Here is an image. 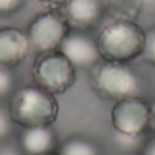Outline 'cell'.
<instances>
[{"instance_id":"obj_7","label":"cell","mask_w":155,"mask_h":155,"mask_svg":"<svg viewBox=\"0 0 155 155\" xmlns=\"http://www.w3.org/2000/svg\"><path fill=\"white\" fill-rule=\"evenodd\" d=\"M60 51L70 59L76 68H93L102 60L98 49L97 38L91 37L87 31L74 30L68 33L63 41Z\"/></svg>"},{"instance_id":"obj_23","label":"cell","mask_w":155,"mask_h":155,"mask_svg":"<svg viewBox=\"0 0 155 155\" xmlns=\"http://www.w3.org/2000/svg\"><path fill=\"white\" fill-rule=\"evenodd\" d=\"M46 155H59V153H52V154H46Z\"/></svg>"},{"instance_id":"obj_10","label":"cell","mask_w":155,"mask_h":155,"mask_svg":"<svg viewBox=\"0 0 155 155\" xmlns=\"http://www.w3.org/2000/svg\"><path fill=\"white\" fill-rule=\"evenodd\" d=\"M18 146L25 155H46L57 153L59 137L53 125H38L22 128Z\"/></svg>"},{"instance_id":"obj_16","label":"cell","mask_w":155,"mask_h":155,"mask_svg":"<svg viewBox=\"0 0 155 155\" xmlns=\"http://www.w3.org/2000/svg\"><path fill=\"white\" fill-rule=\"evenodd\" d=\"M142 57L144 61L155 67V25L146 30V44Z\"/></svg>"},{"instance_id":"obj_12","label":"cell","mask_w":155,"mask_h":155,"mask_svg":"<svg viewBox=\"0 0 155 155\" xmlns=\"http://www.w3.org/2000/svg\"><path fill=\"white\" fill-rule=\"evenodd\" d=\"M102 3L116 18L135 19L142 12V0H102Z\"/></svg>"},{"instance_id":"obj_3","label":"cell","mask_w":155,"mask_h":155,"mask_svg":"<svg viewBox=\"0 0 155 155\" xmlns=\"http://www.w3.org/2000/svg\"><path fill=\"white\" fill-rule=\"evenodd\" d=\"M91 86L99 97L120 101L129 97H143V78L129 63L101 60L91 68Z\"/></svg>"},{"instance_id":"obj_6","label":"cell","mask_w":155,"mask_h":155,"mask_svg":"<svg viewBox=\"0 0 155 155\" xmlns=\"http://www.w3.org/2000/svg\"><path fill=\"white\" fill-rule=\"evenodd\" d=\"M110 120L114 132L143 136L151 131V104L143 97H129L116 101Z\"/></svg>"},{"instance_id":"obj_14","label":"cell","mask_w":155,"mask_h":155,"mask_svg":"<svg viewBox=\"0 0 155 155\" xmlns=\"http://www.w3.org/2000/svg\"><path fill=\"white\" fill-rule=\"evenodd\" d=\"M16 90V76L14 70L0 67V101L8 99Z\"/></svg>"},{"instance_id":"obj_2","label":"cell","mask_w":155,"mask_h":155,"mask_svg":"<svg viewBox=\"0 0 155 155\" xmlns=\"http://www.w3.org/2000/svg\"><path fill=\"white\" fill-rule=\"evenodd\" d=\"M8 109L16 125L21 128L53 125L59 117L56 95L38 84H26L16 88L10 97Z\"/></svg>"},{"instance_id":"obj_4","label":"cell","mask_w":155,"mask_h":155,"mask_svg":"<svg viewBox=\"0 0 155 155\" xmlns=\"http://www.w3.org/2000/svg\"><path fill=\"white\" fill-rule=\"evenodd\" d=\"M76 71L78 68L59 49L38 54L31 72L35 84L54 95H60L75 84Z\"/></svg>"},{"instance_id":"obj_15","label":"cell","mask_w":155,"mask_h":155,"mask_svg":"<svg viewBox=\"0 0 155 155\" xmlns=\"http://www.w3.org/2000/svg\"><path fill=\"white\" fill-rule=\"evenodd\" d=\"M15 121L10 113L8 106L0 104V143H4L12 136L15 129Z\"/></svg>"},{"instance_id":"obj_11","label":"cell","mask_w":155,"mask_h":155,"mask_svg":"<svg viewBox=\"0 0 155 155\" xmlns=\"http://www.w3.org/2000/svg\"><path fill=\"white\" fill-rule=\"evenodd\" d=\"M59 155H102L101 148L94 140L75 135L59 146Z\"/></svg>"},{"instance_id":"obj_9","label":"cell","mask_w":155,"mask_h":155,"mask_svg":"<svg viewBox=\"0 0 155 155\" xmlns=\"http://www.w3.org/2000/svg\"><path fill=\"white\" fill-rule=\"evenodd\" d=\"M61 11L71 29L83 31L95 27L107 12L102 0H70Z\"/></svg>"},{"instance_id":"obj_18","label":"cell","mask_w":155,"mask_h":155,"mask_svg":"<svg viewBox=\"0 0 155 155\" xmlns=\"http://www.w3.org/2000/svg\"><path fill=\"white\" fill-rule=\"evenodd\" d=\"M70 0H40L41 4H44L48 10H61Z\"/></svg>"},{"instance_id":"obj_21","label":"cell","mask_w":155,"mask_h":155,"mask_svg":"<svg viewBox=\"0 0 155 155\" xmlns=\"http://www.w3.org/2000/svg\"><path fill=\"white\" fill-rule=\"evenodd\" d=\"M142 11L155 12V0H142Z\"/></svg>"},{"instance_id":"obj_5","label":"cell","mask_w":155,"mask_h":155,"mask_svg":"<svg viewBox=\"0 0 155 155\" xmlns=\"http://www.w3.org/2000/svg\"><path fill=\"white\" fill-rule=\"evenodd\" d=\"M70 31L71 26L61 10H48L37 14L26 29L31 49L38 54L59 51Z\"/></svg>"},{"instance_id":"obj_22","label":"cell","mask_w":155,"mask_h":155,"mask_svg":"<svg viewBox=\"0 0 155 155\" xmlns=\"http://www.w3.org/2000/svg\"><path fill=\"white\" fill-rule=\"evenodd\" d=\"M151 104V131H155V99Z\"/></svg>"},{"instance_id":"obj_8","label":"cell","mask_w":155,"mask_h":155,"mask_svg":"<svg viewBox=\"0 0 155 155\" xmlns=\"http://www.w3.org/2000/svg\"><path fill=\"white\" fill-rule=\"evenodd\" d=\"M30 51L26 31L15 26L0 27V67L14 70L27 59Z\"/></svg>"},{"instance_id":"obj_17","label":"cell","mask_w":155,"mask_h":155,"mask_svg":"<svg viewBox=\"0 0 155 155\" xmlns=\"http://www.w3.org/2000/svg\"><path fill=\"white\" fill-rule=\"evenodd\" d=\"M26 0H0V18L15 15L23 8Z\"/></svg>"},{"instance_id":"obj_1","label":"cell","mask_w":155,"mask_h":155,"mask_svg":"<svg viewBox=\"0 0 155 155\" xmlns=\"http://www.w3.org/2000/svg\"><path fill=\"white\" fill-rule=\"evenodd\" d=\"M102 60L129 63L142 56L146 44V30L135 19L114 18L97 35Z\"/></svg>"},{"instance_id":"obj_19","label":"cell","mask_w":155,"mask_h":155,"mask_svg":"<svg viewBox=\"0 0 155 155\" xmlns=\"http://www.w3.org/2000/svg\"><path fill=\"white\" fill-rule=\"evenodd\" d=\"M0 155H25L19 146H4L0 148Z\"/></svg>"},{"instance_id":"obj_13","label":"cell","mask_w":155,"mask_h":155,"mask_svg":"<svg viewBox=\"0 0 155 155\" xmlns=\"http://www.w3.org/2000/svg\"><path fill=\"white\" fill-rule=\"evenodd\" d=\"M116 144L124 151H142L147 142V135L143 136H131V135L124 134H114Z\"/></svg>"},{"instance_id":"obj_20","label":"cell","mask_w":155,"mask_h":155,"mask_svg":"<svg viewBox=\"0 0 155 155\" xmlns=\"http://www.w3.org/2000/svg\"><path fill=\"white\" fill-rule=\"evenodd\" d=\"M140 153H142V155H155V136L151 139H147L144 147Z\"/></svg>"}]
</instances>
